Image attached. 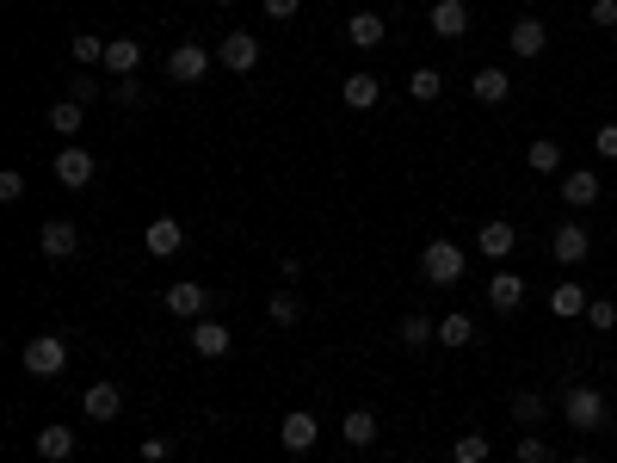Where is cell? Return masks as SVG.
<instances>
[{
  "label": "cell",
  "instance_id": "cell-1",
  "mask_svg": "<svg viewBox=\"0 0 617 463\" xmlns=\"http://www.w3.org/2000/svg\"><path fill=\"white\" fill-rule=\"evenodd\" d=\"M605 414H611V402L599 396L593 383H568V389H562V420L574 426V433H599Z\"/></svg>",
  "mask_w": 617,
  "mask_h": 463
},
{
  "label": "cell",
  "instance_id": "cell-2",
  "mask_svg": "<svg viewBox=\"0 0 617 463\" xmlns=\"http://www.w3.org/2000/svg\"><path fill=\"white\" fill-rule=\"evenodd\" d=\"M469 260H463V247L457 241H426V254H420V278L426 284H463Z\"/></svg>",
  "mask_w": 617,
  "mask_h": 463
},
{
  "label": "cell",
  "instance_id": "cell-3",
  "mask_svg": "<svg viewBox=\"0 0 617 463\" xmlns=\"http://www.w3.org/2000/svg\"><path fill=\"white\" fill-rule=\"evenodd\" d=\"M19 359H25L31 377H62V371H68V340H62V334H31Z\"/></svg>",
  "mask_w": 617,
  "mask_h": 463
},
{
  "label": "cell",
  "instance_id": "cell-4",
  "mask_svg": "<svg viewBox=\"0 0 617 463\" xmlns=\"http://www.w3.org/2000/svg\"><path fill=\"white\" fill-rule=\"evenodd\" d=\"M56 180H62L68 192H87V186L99 180V161H93V149H81V142H68V149L56 155Z\"/></svg>",
  "mask_w": 617,
  "mask_h": 463
},
{
  "label": "cell",
  "instance_id": "cell-5",
  "mask_svg": "<svg viewBox=\"0 0 617 463\" xmlns=\"http://www.w3.org/2000/svg\"><path fill=\"white\" fill-rule=\"evenodd\" d=\"M210 62H216V50H204V44H179V50H167V75L173 81H186V87H198L204 75H210Z\"/></svg>",
  "mask_w": 617,
  "mask_h": 463
},
{
  "label": "cell",
  "instance_id": "cell-6",
  "mask_svg": "<svg viewBox=\"0 0 617 463\" xmlns=\"http://www.w3.org/2000/svg\"><path fill=\"white\" fill-rule=\"evenodd\" d=\"M216 62H223L229 75H253V68H260V38H253V31H229V38L216 44Z\"/></svg>",
  "mask_w": 617,
  "mask_h": 463
},
{
  "label": "cell",
  "instance_id": "cell-7",
  "mask_svg": "<svg viewBox=\"0 0 617 463\" xmlns=\"http://www.w3.org/2000/svg\"><path fill=\"white\" fill-rule=\"evenodd\" d=\"M38 254H44V260H75V254H81V229L62 223V217H50V223L38 229Z\"/></svg>",
  "mask_w": 617,
  "mask_h": 463
},
{
  "label": "cell",
  "instance_id": "cell-8",
  "mask_svg": "<svg viewBox=\"0 0 617 463\" xmlns=\"http://www.w3.org/2000/svg\"><path fill=\"white\" fill-rule=\"evenodd\" d=\"M229 346H235L229 322H216V315H198V322H192V352H198V359H223Z\"/></svg>",
  "mask_w": 617,
  "mask_h": 463
},
{
  "label": "cell",
  "instance_id": "cell-9",
  "mask_svg": "<svg viewBox=\"0 0 617 463\" xmlns=\"http://www.w3.org/2000/svg\"><path fill=\"white\" fill-rule=\"evenodd\" d=\"M81 414H87L93 426L118 420V414H124V389H118V383H87V389H81Z\"/></svg>",
  "mask_w": 617,
  "mask_h": 463
},
{
  "label": "cell",
  "instance_id": "cell-10",
  "mask_svg": "<svg viewBox=\"0 0 617 463\" xmlns=\"http://www.w3.org/2000/svg\"><path fill=\"white\" fill-rule=\"evenodd\" d=\"M550 254H556V266H580L593 254V235L580 229V223H556L550 229Z\"/></svg>",
  "mask_w": 617,
  "mask_h": 463
},
{
  "label": "cell",
  "instance_id": "cell-11",
  "mask_svg": "<svg viewBox=\"0 0 617 463\" xmlns=\"http://www.w3.org/2000/svg\"><path fill=\"white\" fill-rule=\"evenodd\" d=\"M161 303H167V315H179V322H198V315L210 309V291L204 284H167Z\"/></svg>",
  "mask_w": 617,
  "mask_h": 463
},
{
  "label": "cell",
  "instance_id": "cell-12",
  "mask_svg": "<svg viewBox=\"0 0 617 463\" xmlns=\"http://www.w3.org/2000/svg\"><path fill=\"white\" fill-rule=\"evenodd\" d=\"M463 31H469V0H432V38L457 44Z\"/></svg>",
  "mask_w": 617,
  "mask_h": 463
},
{
  "label": "cell",
  "instance_id": "cell-13",
  "mask_svg": "<svg viewBox=\"0 0 617 463\" xmlns=\"http://www.w3.org/2000/svg\"><path fill=\"white\" fill-rule=\"evenodd\" d=\"M142 241H149L155 260H173L179 247H186V223H179V217H155L149 229H142Z\"/></svg>",
  "mask_w": 617,
  "mask_h": 463
},
{
  "label": "cell",
  "instance_id": "cell-14",
  "mask_svg": "<svg viewBox=\"0 0 617 463\" xmlns=\"http://www.w3.org/2000/svg\"><path fill=\"white\" fill-rule=\"evenodd\" d=\"M278 439H284V451H315V439H321V426H315V414H303V408H290L284 414V426H278Z\"/></svg>",
  "mask_w": 617,
  "mask_h": 463
},
{
  "label": "cell",
  "instance_id": "cell-15",
  "mask_svg": "<svg viewBox=\"0 0 617 463\" xmlns=\"http://www.w3.org/2000/svg\"><path fill=\"white\" fill-rule=\"evenodd\" d=\"M519 303H525V278L500 266V272L488 278V309H494V315H513Z\"/></svg>",
  "mask_w": 617,
  "mask_h": 463
},
{
  "label": "cell",
  "instance_id": "cell-16",
  "mask_svg": "<svg viewBox=\"0 0 617 463\" xmlns=\"http://www.w3.org/2000/svg\"><path fill=\"white\" fill-rule=\"evenodd\" d=\"M136 68H142V38H112L105 44V75L112 81H130Z\"/></svg>",
  "mask_w": 617,
  "mask_h": 463
},
{
  "label": "cell",
  "instance_id": "cell-17",
  "mask_svg": "<svg viewBox=\"0 0 617 463\" xmlns=\"http://www.w3.org/2000/svg\"><path fill=\"white\" fill-rule=\"evenodd\" d=\"M556 192H562V204H568V210H587V204H593L605 186H599V173L574 167V173H562V186H556Z\"/></svg>",
  "mask_w": 617,
  "mask_h": 463
},
{
  "label": "cell",
  "instance_id": "cell-18",
  "mask_svg": "<svg viewBox=\"0 0 617 463\" xmlns=\"http://www.w3.org/2000/svg\"><path fill=\"white\" fill-rule=\"evenodd\" d=\"M543 44H550V31H543V19H519L513 31H506V50H513L519 62H531V56H543Z\"/></svg>",
  "mask_w": 617,
  "mask_h": 463
},
{
  "label": "cell",
  "instance_id": "cell-19",
  "mask_svg": "<svg viewBox=\"0 0 617 463\" xmlns=\"http://www.w3.org/2000/svg\"><path fill=\"white\" fill-rule=\"evenodd\" d=\"M340 99L352 105V112H371V105L383 99V81L371 75V68H358V75H346V81H340Z\"/></svg>",
  "mask_w": 617,
  "mask_h": 463
},
{
  "label": "cell",
  "instance_id": "cell-20",
  "mask_svg": "<svg viewBox=\"0 0 617 463\" xmlns=\"http://www.w3.org/2000/svg\"><path fill=\"white\" fill-rule=\"evenodd\" d=\"M469 93H476V105H506L513 81H506V68H476V75H469Z\"/></svg>",
  "mask_w": 617,
  "mask_h": 463
},
{
  "label": "cell",
  "instance_id": "cell-21",
  "mask_svg": "<svg viewBox=\"0 0 617 463\" xmlns=\"http://www.w3.org/2000/svg\"><path fill=\"white\" fill-rule=\"evenodd\" d=\"M340 439H346L352 451H371V445H377V414H371V408H352V414L340 420Z\"/></svg>",
  "mask_w": 617,
  "mask_h": 463
},
{
  "label": "cell",
  "instance_id": "cell-22",
  "mask_svg": "<svg viewBox=\"0 0 617 463\" xmlns=\"http://www.w3.org/2000/svg\"><path fill=\"white\" fill-rule=\"evenodd\" d=\"M346 38H352V50H383V13H352L346 19Z\"/></svg>",
  "mask_w": 617,
  "mask_h": 463
},
{
  "label": "cell",
  "instance_id": "cell-23",
  "mask_svg": "<svg viewBox=\"0 0 617 463\" xmlns=\"http://www.w3.org/2000/svg\"><path fill=\"white\" fill-rule=\"evenodd\" d=\"M513 247H519V229L506 223V217H488V223H482V254H488V260H506Z\"/></svg>",
  "mask_w": 617,
  "mask_h": 463
},
{
  "label": "cell",
  "instance_id": "cell-24",
  "mask_svg": "<svg viewBox=\"0 0 617 463\" xmlns=\"http://www.w3.org/2000/svg\"><path fill=\"white\" fill-rule=\"evenodd\" d=\"M439 346H451V352H463V346H476V315H463V309H451L445 322H439Z\"/></svg>",
  "mask_w": 617,
  "mask_h": 463
},
{
  "label": "cell",
  "instance_id": "cell-25",
  "mask_svg": "<svg viewBox=\"0 0 617 463\" xmlns=\"http://www.w3.org/2000/svg\"><path fill=\"white\" fill-rule=\"evenodd\" d=\"M395 340H402L408 352H426L432 340H439V322H432V315H402V328H395Z\"/></svg>",
  "mask_w": 617,
  "mask_h": 463
},
{
  "label": "cell",
  "instance_id": "cell-26",
  "mask_svg": "<svg viewBox=\"0 0 617 463\" xmlns=\"http://www.w3.org/2000/svg\"><path fill=\"white\" fill-rule=\"evenodd\" d=\"M38 457L44 463H68V457H75V433H68V426H44V433H38Z\"/></svg>",
  "mask_w": 617,
  "mask_h": 463
},
{
  "label": "cell",
  "instance_id": "cell-27",
  "mask_svg": "<svg viewBox=\"0 0 617 463\" xmlns=\"http://www.w3.org/2000/svg\"><path fill=\"white\" fill-rule=\"evenodd\" d=\"M525 161H531V173H562V142L556 136H531Z\"/></svg>",
  "mask_w": 617,
  "mask_h": 463
},
{
  "label": "cell",
  "instance_id": "cell-28",
  "mask_svg": "<svg viewBox=\"0 0 617 463\" xmlns=\"http://www.w3.org/2000/svg\"><path fill=\"white\" fill-rule=\"evenodd\" d=\"M587 291H580V284H556L550 291V315H562V322H574V315H587Z\"/></svg>",
  "mask_w": 617,
  "mask_h": 463
},
{
  "label": "cell",
  "instance_id": "cell-29",
  "mask_svg": "<svg viewBox=\"0 0 617 463\" xmlns=\"http://www.w3.org/2000/svg\"><path fill=\"white\" fill-rule=\"evenodd\" d=\"M105 44H112V38H93V31H75V38H68V56H75L81 68H105Z\"/></svg>",
  "mask_w": 617,
  "mask_h": 463
},
{
  "label": "cell",
  "instance_id": "cell-30",
  "mask_svg": "<svg viewBox=\"0 0 617 463\" xmlns=\"http://www.w3.org/2000/svg\"><path fill=\"white\" fill-rule=\"evenodd\" d=\"M81 124H87V105H75V99H56V105H50V130H56V136H75Z\"/></svg>",
  "mask_w": 617,
  "mask_h": 463
},
{
  "label": "cell",
  "instance_id": "cell-31",
  "mask_svg": "<svg viewBox=\"0 0 617 463\" xmlns=\"http://www.w3.org/2000/svg\"><path fill=\"white\" fill-rule=\"evenodd\" d=\"M543 414H550V402H543V396H537V389H519V396H513V420L525 426V433H531V426H537Z\"/></svg>",
  "mask_w": 617,
  "mask_h": 463
},
{
  "label": "cell",
  "instance_id": "cell-32",
  "mask_svg": "<svg viewBox=\"0 0 617 463\" xmlns=\"http://www.w3.org/2000/svg\"><path fill=\"white\" fill-rule=\"evenodd\" d=\"M451 457H457V463H488V457H494V445H488V433H457Z\"/></svg>",
  "mask_w": 617,
  "mask_h": 463
},
{
  "label": "cell",
  "instance_id": "cell-33",
  "mask_svg": "<svg viewBox=\"0 0 617 463\" xmlns=\"http://www.w3.org/2000/svg\"><path fill=\"white\" fill-rule=\"evenodd\" d=\"M266 315H272L278 328H297V322H303V303L290 297V291H272V297H266Z\"/></svg>",
  "mask_w": 617,
  "mask_h": 463
},
{
  "label": "cell",
  "instance_id": "cell-34",
  "mask_svg": "<svg viewBox=\"0 0 617 463\" xmlns=\"http://www.w3.org/2000/svg\"><path fill=\"white\" fill-rule=\"evenodd\" d=\"M408 93H414L420 105H432V99L445 93V75H439V68H414V75H408Z\"/></svg>",
  "mask_w": 617,
  "mask_h": 463
},
{
  "label": "cell",
  "instance_id": "cell-35",
  "mask_svg": "<svg viewBox=\"0 0 617 463\" xmlns=\"http://www.w3.org/2000/svg\"><path fill=\"white\" fill-rule=\"evenodd\" d=\"M513 457H519V463H556V451H550V445H543V439H537V426H531V433H519V445H513Z\"/></svg>",
  "mask_w": 617,
  "mask_h": 463
},
{
  "label": "cell",
  "instance_id": "cell-36",
  "mask_svg": "<svg viewBox=\"0 0 617 463\" xmlns=\"http://www.w3.org/2000/svg\"><path fill=\"white\" fill-rule=\"evenodd\" d=\"M587 328H593V334H611V328H617V303H611V297H593V303H587Z\"/></svg>",
  "mask_w": 617,
  "mask_h": 463
},
{
  "label": "cell",
  "instance_id": "cell-37",
  "mask_svg": "<svg viewBox=\"0 0 617 463\" xmlns=\"http://www.w3.org/2000/svg\"><path fill=\"white\" fill-rule=\"evenodd\" d=\"M99 93H112V87H99V81H93V68H81V75L68 81V99H75V105H93Z\"/></svg>",
  "mask_w": 617,
  "mask_h": 463
},
{
  "label": "cell",
  "instance_id": "cell-38",
  "mask_svg": "<svg viewBox=\"0 0 617 463\" xmlns=\"http://www.w3.org/2000/svg\"><path fill=\"white\" fill-rule=\"evenodd\" d=\"M19 198H25V173L7 167V173H0V204H19Z\"/></svg>",
  "mask_w": 617,
  "mask_h": 463
},
{
  "label": "cell",
  "instance_id": "cell-39",
  "mask_svg": "<svg viewBox=\"0 0 617 463\" xmlns=\"http://www.w3.org/2000/svg\"><path fill=\"white\" fill-rule=\"evenodd\" d=\"M112 99L124 105V112H136V105H142V87H136V75H130V81H112Z\"/></svg>",
  "mask_w": 617,
  "mask_h": 463
},
{
  "label": "cell",
  "instance_id": "cell-40",
  "mask_svg": "<svg viewBox=\"0 0 617 463\" xmlns=\"http://www.w3.org/2000/svg\"><path fill=\"white\" fill-rule=\"evenodd\" d=\"M593 149H599L605 161H617V124H599V130H593Z\"/></svg>",
  "mask_w": 617,
  "mask_h": 463
},
{
  "label": "cell",
  "instance_id": "cell-41",
  "mask_svg": "<svg viewBox=\"0 0 617 463\" xmlns=\"http://www.w3.org/2000/svg\"><path fill=\"white\" fill-rule=\"evenodd\" d=\"M593 25H599V31L617 25V0H593Z\"/></svg>",
  "mask_w": 617,
  "mask_h": 463
},
{
  "label": "cell",
  "instance_id": "cell-42",
  "mask_svg": "<svg viewBox=\"0 0 617 463\" xmlns=\"http://www.w3.org/2000/svg\"><path fill=\"white\" fill-rule=\"evenodd\" d=\"M297 7H303V0H266V19L284 25V19H297Z\"/></svg>",
  "mask_w": 617,
  "mask_h": 463
},
{
  "label": "cell",
  "instance_id": "cell-43",
  "mask_svg": "<svg viewBox=\"0 0 617 463\" xmlns=\"http://www.w3.org/2000/svg\"><path fill=\"white\" fill-rule=\"evenodd\" d=\"M167 451H173V445H167V439H142V457H149V463H161V457H167Z\"/></svg>",
  "mask_w": 617,
  "mask_h": 463
},
{
  "label": "cell",
  "instance_id": "cell-44",
  "mask_svg": "<svg viewBox=\"0 0 617 463\" xmlns=\"http://www.w3.org/2000/svg\"><path fill=\"white\" fill-rule=\"evenodd\" d=\"M216 7H235V0H216Z\"/></svg>",
  "mask_w": 617,
  "mask_h": 463
},
{
  "label": "cell",
  "instance_id": "cell-45",
  "mask_svg": "<svg viewBox=\"0 0 617 463\" xmlns=\"http://www.w3.org/2000/svg\"><path fill=\"white\" fill-rule=\"evenodd\" d=\"M574 463H593V457H574Z\"/></svg>",
  "mask_w": 617,
  "mask_h": 463
}]
</instances>
